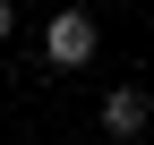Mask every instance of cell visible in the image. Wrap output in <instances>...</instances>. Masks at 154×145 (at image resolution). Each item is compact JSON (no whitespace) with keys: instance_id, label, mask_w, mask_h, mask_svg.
Returning <instances> with one entry per match:
<instances>
[{"instance_id":"cell-1","label":"cell","mask_w":154,"mask_h":145,"mask_svg":"<svg viewBox=\"0 0 154 145\" xmlns=\"http://www.w3.org/2000/svg\"><path fill=\"white\" fill-rule=\"evenodd\" d=\"M94 43H103V26H94L86 9H51V17H43V60H51V68H86Z\"/></svg>"},{"instance_id":"cell-2","label":"cell","mask_w":154,"mask_h":145,"mask_svg":"<svg viewBox=\"0 0 154 145\" xmlns=\"http://www.w3.org/2000/svg\"><path fill=\"white\" fill-rule=\"evenodd\" d=\"M146 120H154V94H146V85H111V94H103V137H120V145H128Z\"/></svg>"},{"instance_id":"cell-3","label":"cell","mask_w":154,"mask_h":145,"mask_svg":"<svg viewBox=\"0 0 154 145\" xmlns=\"http://www.w3.org/2000/svg\"><path fill=\"white\" fill-rule=\"evenodd\" d=\"M9 34H17V9H9V0H0V43H9Z\"/></svg>"}]
</instances>
